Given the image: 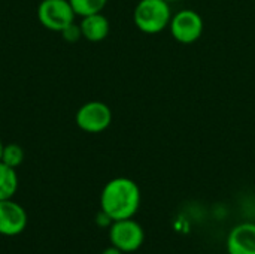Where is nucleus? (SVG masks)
Returning a JSON list of instances; mask_svg holds the SVG:
<instances>
[{"label":"nucleus","mask_w":255,"mask_h":254,"mask_svg":"<svg viewBox=\"0 0 255 254\" xmlns=\"http://www.w3.org/2000/svg\"><path fill=\"white\" fill-rule=\"evenodd\" d=\"M142 201L140 189L131 178L117 177L108 181L100 193V210L114 222L133 219Z\"/></svg>","instance_id":"obj_1"},{"label":"nucleus","mask_w":255,"mask_h":254,"mask_svg":"<svg viewBox=\"0 0 255 254\" xmlns=\"http://www.w3.org/2000/svg\"><path fill=\"white\" fill-rule=\"evenodd\" d=\"M172 7L166 0H139L133 10L134 25L145 34H157L169 28Z\"/></svg>","instance_id":"obj_2"},{"label":"nucleus","mask_w":255,"mask_h":254,"mask_svg":"<svg viewBox=\"0 0 255 254\" xmlns=\"http://www.w3.org/2000/svg\"><path fill=\"white\" fill-rule=\"evenodd\" d=\"M203 18L194 9H181L175 12L169 24L172 37L182 45H191L197 42L203 34Z\"/></svg>","instance_id":"obj_3"},{"label":"nucleus","mask_w":255,"mask_h":254,"mask_svg":"<svg viewBox=\"0 0 255 254\" xmlns=\"http://www.w3.org/2000/svg\"><path fill=\"white\" fill-rule=\"evenodd\" d=\"M75 10L69 0H42L37 6L39 22L51 31H63L75 22Z\"/></svg>","instance_id":"obj_4"},{"label":"nucleus","mask_w":255,"mask_h":254,"mask_svg":"<svg viewBox=\"0 0 255 254\" xmlns=\"http://www.w3.org/2000/svg\"><path fill=\"white\" fill-rule=\"evenodd\" d=\"M109 241L111 246L120 249L124 254L134 253L142 247L145 232L143 228L133 219L117 220L109 226Z\"/></svg>","instance_id":"obj_5"},{"label":"nucleus","mask_w":255,"mask_h":254,"mask_svg":"<svg viewBox=\"0 0 255 254\" xmlns=\"http://www.w3.org/2000/svg\"><path fill=\"white\" fill-rule=\"evenodd\" d=\"M76 126L87 133H102L112 123L111 108L100 100L84 103L75 115Z\"/></svg>","instance_id":"obj_6"},{"label":"nucleus","mask_w":255,"mask_h":254,"mask_svg":"<svg viewBox=\"0 0 255 254\" xmlns=\"http://www.w3.org/2000/svg\"><path fill=\"white\" fill-rule=\"evenodd\" d=\"M28 217L25 210L12 199L0 201V235L16 237L27 228Z\"/></svg>","instance_id":"obj_7"},{"label":"nucleus","mask_w":255,"mask_h":254,"mask_svg":"<svg viewBox=\"0 0 255 254\" xmlns=\"http://www.w3.org/2000/svg\"><path fill=\"white\" fill-rule=\"evenodd\" d=\"M226 249L229 254H255V223L236 225L227 235Z\"/></svg>","instance_id":"obj_8"},{"label":"nucleus","mask_w":255,"mask_h":254,"mask_svg":"<svg viewBox=\"0 0 255 254\" xmlns=\"http://www.w3.org/2000/svg\"><path fill=\"white\" fill-rule=\"evenodd\" d=\"M79 25H81L82 37L87 39L88 42L105 40L109 34V30H111L109 19L102 12L82 16V21Z\"/></svg>","instance_id":"obj_9"},{"label":"nucleus","mask_w":255,"mask_h":254,"mask_svg":"<svg viewBox=\"0 0 255 254\" xmlns=\"http://www.w3.org/2000/svg\"><path fill=\"white\" fill-rule=\"evenodd\" d=\"M18 190L16 169L0 162V201L12 199Z\"/></svg>","instance_id":"obj_10"},{"label":"nucleus","mask_w":255,"mask_h":254,"mask_svg":"<svg viewBox=\"0 0 255 254\" xmlns=\"http://www.w3.org/2000/svg\"><path fill=\"white\" fill-rule=\"evenodd\" d=\"M75 13L82 16L91 15V13H99L105 9L108 0H69Z\"/></svg>","instance_id":"obj_11"},{"label":"nucleus","mask_w":255,"mask_h":254,"mask_svg":"<svg viewBox=\"0 0 255 254\" xmlns=\"http://www.w3.org/2000/svg\"><path fill=\"white\" fill-rule=\"evenodd\" d=\"M0 162L16 169L24 162V150L18 144H7L3 147V154Z\"/></svg>","instance_id":"obj_12"},{"label":"nucleus","mask_w":255,"mask_h":254,"mask_svg":"<svg viewBox=\"0 0 255 254\" xmlns=\"http://www.w3.org/2000/svg\"><path fill=\"white\" fill-rule=\"evenodd\" d=\"M64 37V40L67 42H78L82 37V31H81V25L72 22L70 25H67L63 31H60Z\"/></svg>","instance_id":"obj_13"},{"label":"nucleus","mask_w":255,"mask_h":254,"mask_svg":"<svg viewBox=\"0 0 255 254\" xmlns=\"http://www.w3.org/2000/svg\"><path fill=\"white\" fill-rule=\"evenodd\" d=\"M96 222H97V225H99L100 228H109V226L114 223V220H112L106 213H103L102 210H100L99 214L96 216Z\"/></svg>","instance_id":"obj_14"},{"label":"nucleus","mask_w":255,"mask_h":254,"mask_svg":"<svg viewBox=\"0 0 255 254\" xmlns=\"http://www.w3.org/2000/svg\"><path fill=\"white\" fill-rule=\"evenodd\" d=\"M102 254H124L120 249H117V247H114V246H111V247H108V249H105Z\"/></svg>","instance_id":"obj_15"},{"label":"nucleus","mask_w":255,"mask_h":254,"mask_svg":"<svg viewBox=\"0 0 255 254\" xmlns=\"http://www.w3.org/2000/svg\"><path fill=\"white\" fill-rule=\"evenodd\" d=\"M3 147H4V144H3L1 139H0V160H1V154H3Z\"/></svg>","instance_id":"obj_16"},{"label":"nucleus","mask_w":255,"mask_h":254,"mask_svg":"<svg viewBox=\"0 0 255 254\" xmlns=\"http://www.w3.org/2000/svg\"><path fill=\"white\" fill-rule=\"evenodd\" d=\"M166 1H169V3H173V1H179V0H166Z\"/></svg>","instance_id":"obj_17"}]
</instances>
